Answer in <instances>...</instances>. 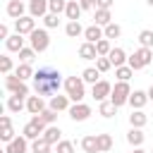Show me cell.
Returning a JSON list of instances; mask_svg holds the SVG:
<instances>
[{
  "label": "cell",
  "instance_id": "8fae6325",
  "mask_svg": "<svg viewBox=\"0 0 153 153\" xmlns=\"http://www.w3.org/2000/svg\"><path fill=\"white\" fill-rule=\"evenodd\" d=\"M5 153H29V139L24 134L14 136L10 143H5Z\"/></svg>",
  "mask_w": 153,
  "mask_h": 153
},
{
  "label": "cell",
  "instance_id": "7c38bea8",
  "mask_svg": "<svg viewBox=\"0 0 153 153\" xmlns=\"http://www.w3.org/2000/svg\"><path fill=\"white\" fill-rule=\"evenodd\" d=\"M48 2L50 0H29V14L33 19H43L50 10H48Z\"/></svg>",
  "mask_w": 153,
  "mask_h": 153
},
{
  "label": "cell",
  "instance_id": "30bf717a",
  "mask_svg": "<svg viewBox=\"0 0 153 153\" xmlns=\"http://www.w3.org/2000/svg\"><path fill=\"white\" fill-rule=\"evenodd\" d=\"M33 29H36V19H33L31 14H29V17L24 14V17L14 19V31H17V33H22V36H29Z\"/></svg>",
  "mask_w": 153,
  "mask_h": 153
},
{
  "label": "cell",
  "instance_id": "4fadbf2b",
  "mask_svg": "<svg viewBox=\"0 0 153 153\" xmlns=\"http://www.w3.org/2000/svg\"><path fill=\"white\" fill-rule=\"evenodd\" d=\"M148 100H151V98H148V91H131V96H129L131 110H143V105H146Z\"/></svg>",
  "mask_w": 153,
  "mask_h": 153
},
{
  "label": "cell",
  "instance_id": "c3c4849f",
  "mask_svg": "<svg viewBox=\"0 0 153 153\" xmlns=\"http://www.w3.org/2000/svg\"><path fill=\"white\" fill-rule=\"evenodd\" d=\"M0 38H2V41L10 38V29H7V24H0Z\"/></svg>",
  "mask_w": 153,
  "mask_h": 153
},
{
  "label": "cell",
  "instance_id": "9a60e30c",
  "mask_svg": "<svg viewBox=\"0 0 153 153\" xmlns=\"http://www.w3.org/2000/svg\"><path fill=\"white\" fill-rule=\"evenodd\" d=\"M84 38H86L88 43H96V41L105 38V31H103V26H98V24H91V26H86V29H84Z\"/></svg>",
  "mask_w": 153,
  "mask_h": 153
},
{
  "label": "cell",
  "instance_id": "f546056e",
  "mask_svg": "<svg viewBox=\"0 0 153 153\" xmlns=\"http://www.w3.org/2000/svg\"><path fill=\"white\" fill-rule=\"evenodd\" d=\"M65 33H67L69 38H79V36H84V26H81L79 22H67Z\"/></svg>",
  "mask_w": 153,
  "mask_h": 153
},
{
  "label": "cell",
  "instance_id": "f907efd6",
  "mask_svg": "<svg viewBox=\"0 0 153 153\" xmlns=\"http://www.w3.org/2000/svg\"><path fill=\"white\" fill-rule=\"evenodd\" d=\"M148 98L153 100V84H151V88H148Z\"/></svg>",
  "mask_w": 153,
  "mask_h": 153
},
{
  "label": "cell",
  "instance_id": "83f0119b",
  "mask_svg": "<svg viewBox=\"0 0 153 153\" xmlns=\"http://www.w3.org/2000/svg\"><path fill=\"white\" fill-rule=\"evenodd\" d=\"M81 79H84V84H96V81H100V72L96 69V67H86L84 72H81Z\"/></svg>",
  "mask_w": 153,
  "mask_h": 153
},
{
  "label": "cell",
  "instance_id": "f35d334b",
  "mask_svg": "<svg viewBox=\"0 0 153 153\" xmlns=\"http://www.w3.org/2000/svg\"><path fill=\"white\" fill-rule=\"evenodd\" d=\"M48 10H50L53 14H62V12L67 10V0H50V2H48Z\"/></svg>",
  "mask_w": 153,
  "mask_h": 153
},
{
  "label": "cell",
  "instance_id": "681fc988",
  "mask_svg": "<svg viewBox=\"0 0 153 153\" xmlns=\"http://www.w3.org/2000/svg\"><path fill=\"white\" fill-rule=\"evenodd\" d=\"M131 153H148V151H143V148H141V146H136V148H134V151H131Z\"/></svg>",
  "mask_w": 153,
  "mask_h": 153
},
{
  "label": "cell",
  "instance_id": "603a6c76",
  "mask_svg": "<svg viewBox=\"0 0 153 153\" xmlns=\"http://www.w3.org/2000/svg\"><path fill=\"white\" fill-rule=\"evenodd\" d=\"M7 17H12V19L24 17V0H10L7 2Z\"/></svg>",
  "mask_w": 153,
  "mask_h": 153
},
{
  "label": "cell",
  "instance_id": "e575fe53",
  "mask_svg": "<svg viewBox=\"0 0 153 153\" xmlns=\"http://www.w3.org/2000/svg\"><path fill=\"white\" fill-rule=\"evenodd\" d=\"M31 153H50V143L41 136L36 141H31Z\"/></svg>",
  "mask_w": 153,
  "mask_h": 153
},
{
  "label": "cell",
  "instance_id": "52a82bcc",
  "mask_svg": "<svg viewBox=\"0 0 153 153\" xmlns=\"http://www.w3.org/2000/svg\"><path fill=\"white\" fill-rule=\"evenodd\" d=\"M129 96H131V88H129V81H117L115 86H112V93H110V100L117 105V108H122L124 103H129Z\"/></svg>",
  "mask_w": 153,
  "mask_h": 153
},
{
  "label": "cell",
  "instance_id": "816d5d0a",
  "mask_svg": "<svg viewBox=\"0 0 153 153\" xmlns=\"http://www.w3.org/2000/svg\"><path fill=\"white\" fill-rule=\"evenodd\" d=\"M146 2H148V5H151V7H153V0H146Z\"/></svg>",
  "mask_w": 153,
  "mask_h": 153
},
{
  "label": "cell",
  "instance_id": "2e32d148",
  "mask_svg": "<svg viewBox=\"0 0 153 153\" xmlns=\"http://www.w3.org/2000/svg\"><path fill=\"white\" fill-rule=\"evenodd\" d=\"M81 5H79V0H67V10H65V17L69 19V22H79V17H81Z\"/></svg>",
  "mask_w": 153,
  "mask_h": 153
},
{
  "label": "cell",
  "instance_id": "d6986e66",
  "mask_svg": "<svg viewBox=\"0 0 153 153\" xmlns=\"http://www.w3.org/2000/svg\"><path fill=\"white\" fill-rule=\"evenodd\" d=\"M5 48H7L10 53H19V50L24 48V36L14 31V33H12V36H10V38L5 41Z\"/></svg>",
  "mask_w": 153,
  "mask_h": 153
},
{
  "label": "cell",
  "instance_id": "5bb4252c",
  "mask_svg": "<svg viewBox=\"0 0 153 153\" xmlns=\"http://www.w3.org/2000/svg\"><path fill=\"white\" fill-rule=\"evenodd\" d=\"M26 110L31 112V115H41L43 110H45V100H43V96H29L26 98Z\"/></svg>",
  "mask_w": 153,
  "mask_h": 153
},
{
  "label": "cell",
  "instance_id": "ffe728a7",
  "mask_svg": "<svg viewBox=\"0 0 153 153\" xmlns=\"http://www.w3.org/2000/svg\"><path fill=\"white\" fill-rule=\"evenodd\" d=\"M79 57H81V60H96V57H98L96 43H88V41H84V43L79 45Z\"/></svg>",
  "mask_w": 153,
  "mask_h": 153
},
{
  "label": "cell",
  "instance_id": "bcb514c9",
  "mask_svg": "<svg viewBox=\"0 0 153 153\" xmlns=\"http://www.w3.org/2000/svg\"><path fill=\"white\" fill-rule=\"evenodd\" d=\"M79 5H81V10H96L98 7L96 0H79Z\"/></svg>",
  "mask_w": 153,
  "mask_h": 153
},
{
  "label": "cell",
  "instance_id": "7a4b0ae2",
  "mask_svg": "<svg viewBox=\"0 0 153 153\" xmlns=\"http://www.w3.org/2000/svg\"><path fill=\"white\" fill-rule=\"evenodd\" d=\"M62 86H65V91H67V96H69L72 103H81L84 100L86 88H84V79L81 76H67Z\"/></svg>",
  "mask_w": 153,
  "mask_h": 153
},
{
  "label": "cell",
  "instance_id": "6da1fadb",
  "mask_svg": "<svg viewBox=\"0 0 153 153\" xmlns=\"http://www.w3.org/2000/svg\"><path fill=\"white\" fill-rule=\"evenodd\" d=\"M62 84V74L53 67H41L38 72H33V91L38 96H55Z\"/></svg>",
  "mask_w": 153,
  "mask_h": 153
},
{
  "label": "cell",
  "instance_id": "f1b7e54d",
  "mask_svg": "<svg viewBox=\"0 0 153 153\" xmlns=\"http://www.w3.org/2000/svg\"><path fill=\"white\" fill-rule=\"evenodd\" d=\"M81 148H84V153H100L98 151V136H84Z\"/></svg>",
  "mask_w": 153,
  "mask_h": 153
},
{
  "label": "cell",
  "instance_id": "d6a6232c",
  "mask_svg": "<svg viewBox=\"0 0 153 153\" xmlns=\"http://www.w3.org/2000/svg\"><path fill=\"white\" fill-rule=\"evenodd\" d=\"M96 50H98V57H108L110 50H112L110 38H100V41H96Z\"/></svg>",
  "mask_w": 153,
  "mask_h": 153
},
{
  "label": "cell",
  "instance_id": "ba28073f",
  "mask_svg": "<svg viewBox=\"0 0 153 153\" xmlns=\"http://www.w3.org/2000/svg\"><path fill=\"white\" fill-rule=\"evenodd\" d=\"M110 93H112V84H110V81H105V79H100V81H96V84L91 86V96H93L98 103H103Z\"/></svg>",
  "mask_w": 153,
  "mask_h": 153
},
{
  "label": "cell",
  "instance_id": "7dc6e473",
  "mask_svg": "<svg viewBox=\"0 0 153 153\" xmlns=\"http://www.w3.org/2000/svg\"><path fill=\"white\" fill-rule=\"evenodd\" d=\"M96 5H98V7H103V10H110V7L115 5V0H96Z\"/></svg>",
  "mask_w": 153,
  "mask_h": 153
},
{
  "label": "cell",
  "instance_id": "cb8c5ba5",
  "mask_svg": "<svg viewBox=\"0 0 153 153\" xmlns=\"http://www.w3.org/2000/svg\"><path fill=\"white\" fill-rule=\"evenodd\" d=\"M108 57H110L112 67H122V65H127V60H129V57H127V53H124L122 48H112Z\"/></svg>",
  "mask_w": 153,
  "mask_h": 153
},
{
  "label": "cell",
  "instance_id": "8992f818",
  "mask_svg": "<svg viewBox=\"0 0 153 153\" xmlns=\"http://www.w3.org/2000/svg\"><path fill=\"white\" fill-rule=\"evenodd\" d=\"M29 43H31V48H33L36 53H45L48 45H50V36H48L45 29H33V31L29 33Z\"/></svg>",
  "mask_w": 153,
  "mask_h": 153
},
{
  "label": "cell",
  "instance_id": "7bdbcfd3",
  "mask_svg": "<svg viewBox=\"0 0 153 153\" xmlns=\"http://www.w3.org/2000/svg\"><path fill=\"white\" fill-rule=\"evenodd\" d=\"M0 72L2 74H12V57L10 55H0Z\"/></svg>",
  "mask_w": 153,
  "mask_h": 153
},
{
  "label": "cell",
  "instance_id": "4dcf8cb0",
  "mask_svg": "<svg viewBox=\"0 0 153 153\" xmlns=\"http://www.w3.org/2000/svg\"><path fill=\"white\" fill-rule=\"evenodd\" d=\"M14 74H17L22 81H26V79H33V69H31V62H22V65L14 69Z\"/></svg>",
  "mask_w": 153,
  "mask_h": 153
},
{
  "label": "cell",
  "instance_id": "8d00e7d4",
  "mask_svg": "<svg viewBox=\"0 0 153 153\" xmlns=\"http://www.w3.org/2000/svg\"><path fill=\"white\" fill-rule=\"evenodd\" d=\"M98 112H100L103 117H112V115L117 112V105H115L112 100H103V103H100V108H98Z\"/></svg>",
  "mask_w": 153,
  "mask_h": 153
},
{
  "label": "cell",
  "instance_id": "f6af8a7d",
  "mask_svg": "<svg viewBox=\"0 0 153 153\" xmlns=\"http://www.w3.org/2000/svg\"><path fill=\"white\" fill-rule=\"evenodd\" d=\"M41 117H43V122H45V124H55V120H57V112H55L53 108H45V110L41 112Z\"/></svg>",
  "mask_w": 153,
  "mask_h": 153
},
{
  "label": "cell",
  "instance_id": "b9f144b4",
  "mask_svg": "<svg viewBox=\"0 0 153 153\" xmlns=\"http://www.w3.org/2000/svg\"><path fill=\"white\" fill-rule=\"evenodd\" d=\"M96 69L103 74V72H110L112 69V62H110V57H96Z\"/></svg>",
  "mask_w": 153,
  "mask_h": 153
},
{
  "label": "cell",
  "instance_id": "1f68e13d",
  "mask_svg": "<svg viewBox=\"0 0 153 153\" xmlns=\"http://www.w3.org/2000/svg\"><path fill=\"white\" fill-rule=\"evenodd\" d=\"M115 76H117V81H129V79L134 76V69H131L129 65H122V67H115Z\"/></svg>",
  "mask_w": 153,
  "mask_h": 153
},
{
  "label": "cell",
  "instance_id": "ab89813d",
  "mask_svg": "<svg viewBox=\"0 0 153 153\" xmlns=\"http://www.w3.org/2000/svg\"><path fill=\"white\" fill-rule=\"evenodd\" d=\"M43 24H45V29H57V26H60V14L48 12V14L43 17Z\"/></svg>",
  "mask_w": 153,
  "mask_h": 153
},
{
  "label": "cell",
  "instance_id": "d4e9b609",
  "mask_svg": "<svg viewBox=\"0 0 153 153\" xmlns=\"http://www.w3.org/2000/svg\"><path fill=\"white\" fill-rule=\"evenodd\" d=\"M143 139H146V134H143L139 127H131V129L127 131V141H129V146H134V148H136V146H141V143H143Z\"/></svg>",
  "mask_w": 153,
  "mask_h": 153
},
{
  "label": "cell",
  "instance_id": "5b68a950",
  "mask_svg": "<svg viewBox=\"0 0 153 153\" xmlns=\"http://www.w3.org/2000/svg\"><path fill=\"white\" fill-rule=\"evenodd\" d=\"M5 88H7L12 96L29 98V86H26V81H22L17 74H5Z\"/></svg>",
  "mask_w": 153,
  "mask_h": 153
},
{
  "label": "cell",
  "instance_id": "9c48e42d",
  "mask_svg": "<svg viewBox=\"0 0 153 153\" xmlns=\"http://www.w3.org/2000/svg\"><path fill=\"white\" fill-rule=\"evenodd\" d=\"M69 117L74 120V122H84V120H88L91 117V105H86L84 100L81 103H74V105H69Z\"/></svg>",
  "mask_w": 153,
  "mask_h": 153
},
{
  "label": "cell",
  "instance_id": "277c9868",
  "mask_svg": "<svg viewBox=\"0 0 153 153\" xmlns=\"http://www.w3.org/2000/svg\"><path fill=\"white\" fill-rule=\"evenodd\" d=\"M151 62H153V50H151V48H143V45H141L139 50H134V55L127 60V65H129L134 72H136V69H143V67H148Z\"/></svg>",
  "mask_w": 153,
  "mask_h": 153
},
{
  "label": "cell",
  "instance_id": "44dd1931",
  "mask_svg": "<svg viewBox=\"0 0 153 153\" xmlns=\"http://www.w3.org/2000/svg\"><path fill=\"white\" fill-rule=\"evenodd\" d=\"M93 24H98V26H108L110 22H112V14H110V10H103V7H96L93 10Z\"/></svg>",
  "mask_w": 153,
  "mask_h": 153
},
{
  "label": "cell",
  "instance_id": "7402d4cb",
  "mask_svg": "<svg viewBox=\"0 0 153 153\" xmlns=\"http://www.w3.org/2000/svg\"><path fill=\"white\" fill-rule=\"evenodd\" d=\"M60 136H62V131H60V127H55V124H48V127H45V131H43V139H45L50 146H55L57 141H62Z\"/></svg>",
  "mask_w": 153,
  "mask_h": 153
},
{
  "label": "cell",
  "instance_id": "f5cc1de1",
  "mask_svg": "<svg viewBox=\"0 0 153 153\" xmlns=\"http://www.w3.org/2000/svg\"><path fill=\"white\" fill-rule=\"evenodd\" d=\"M151 153H153V148H151Z\"/></svg>",
  "mask_w": 153,
  "mask_h": 153
},
{
  "label": "cell",
  "instance_id": "d590c367",
  "mask_svg": "<svg viewBox=\"0 0 153 153\" xmlns=\"http://www.w3.org/2000/svg\"><path fill=\"white\" fill-rule=\"evenodd\" d=\"M103 31H105V38H120L122 36V26L115 24V22H110L108 26H103Z\"/></svg>",
  "mask_w": 153,
  "mask_h": 153
},
{
  "label": "cell",
  "instance_id": "ac0fdd59",
  "mask_svg": "<svg viewBox=\"0 0 153 153\" xmlns=\"http://www.w3.org/2000/svg\"><path fill=\"white\" fill-rule=\"evenodd\" d=\"M0 124H2V134H0V139H2L5 143H10V141L14 139V129H12V120H10V115H2V117H0Z\"/></svg>",
  "mask_w": 153,
  "mask_h": 153
},
{
  "label": "cell",
  "instance_id": "484cf974",
  "mask_svg": "<svg viewBox=\"0 0 153 153\" xmlns=\"http://www.w3.org/2000/svg\"><path fill=\"white\" fill-rule=\"evenodd\" d=\"M146 122H148V115L143 112V110H131V115H129V124L131 127H146Z\"/></svg>",
  "mask_w": 153,
  "mask_h": 153
},
{
  "label": "cell",
  "instance_id": "ee69618b",
  "mask_svg": "<svg viewBox=\"0 0 153 153\" xmlns=\"http://www.w3.org/2000/svg\"><path fill=\"white\" fill-rule=\"evenodd\" d=\"M55 153H74V143L72 141H57L55 143Z\"/></svg>",
  "mask_w": 153,
  "mask_h": 153
},
{
  "label": "cell",
  "instance_id": "74e56055",
  "mask_svg": "<svg viewBox=\"0 0 153 153\" xmlns=\"http://www.w3.org/2000/svg\"><path fill=\"white\" fill-rule=\"evenodd\" d=\"M139 43H141L143 48H153V31H151V29H143V31L139 33Z\"/></svg>",
  "mask_w": 153,
  "mask_h": 153
},
{
  "label": "cell",
  "instance_id": "e0dca14e",
  "mask_svg": "<svg viewBox=\"0 0 153 153\" xmlns=\"http://www.w3.org/2000/svg\"><path fill=\"white\" fill-rule=\"evenodd\" d=\"M48 108H53L55 112H62V110H69V96H50V103Z\"/></svg>",
  "mask_w": 153,
  "mask_h": 153
},
{
  "label": "cell",
  "instance_id": "4316f807",
  "mask_svg": "<svg viewBox=\"0 0 153 153\" xmlns=\"http://www.w3.org/2000/svg\"><path fill=\"white\" fill-rule=\"evenodd\" d=\"M24 108H26V100L22 96H10L7 98V110L10 112H22Z\"/></svg>",
  "mask_w": 153,
  "mask_h": 153
},
{
  "label": "cell",
  "instance_id": "60d3db41",
  "mask_svg": "<svg viewBox=\"0 0 153 153\" xmlns=\"http://www.w3.org/2000/svg\"><path fill=\"white\" fill-rule=\"evenodd\" d=\"M33 57H36V50H33L31 45H24V48L19 50V60H22V62H31Z\"/></svg>",
  "mask_w": 153,
  "mask_h": 153
},
{
  "label": "cell",
  "instance_id": "3957f363",
  "mask_svg": "<svg viewBox=\"0 0 153 153\" xmlns=\"http://www.w3.org/2000/svg\"><path fill=\"white\" fill-rule=\"evenodd\" d=\"M45 122H43V117L41 115H33L26 124H24V129H22V134L29 139V141H36V139H41L43 136V131H45Z\"/></svg>",
  "mask_w": 153,
  "mask_h": 153
},
{
  "label": "cell",
  "instance_id": "836d02e7",
  "mask_svg": "<svg viewBox=\"0 0 153 153\" xmlns=\"http://www.w3.org/2000/svg\"><path fill=\"white\" fill-rule=\"evenodd\" d=\"M96 136H98V151L100 153H108L112 148V136L110 134H96Z\"/></svg>",
  "mask_w": 153,
  "mask_h": 153
}]
</instances>
